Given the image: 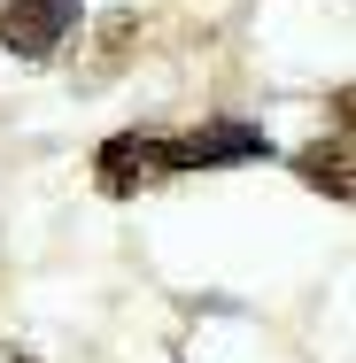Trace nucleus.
Masks as SVG:
<instances>
[{
    "label": "nucleus",
    "mask_w": 356,
    "mask_h": 363,
    "mask_svg": "<svg viewBox=\"0 0 356 363\" xmlns=\"http://www.w3.org/2000/svg\"><path fill=\"white\" fill-rule=\"evenodd\" d=\"M70 23H77V0H8L0 8V47L16 62H55Z\"/></svg>",
    "instance_id": "obj_2"
},
{
    "label": "nucleus",
    "mask_w": 356,
    "mask_h": 363,
    "mask_svg": "<svg viewBox=\"0 0 356 363\" xmlns=\"http://www.w3.org/2000/svg\"><path fill=\"white\" fill-rule=\"evenodd\" d=\"M271 155V140L256 124H202V132H117V140L93 155L101 170V194H140V186H163L178 170H217V162H256Z\"/></svg>",
    "instance_id": "obj_1"
},
{
    "label": "nucleus",
    "mask_w": 356,
    "mask_h": 363,
    "mask_svg": "<svg viewBox=\"0 0 356 363\" xmlns=\"http://www.w3.org/2000/svg\"><path fill=\"white\" fill-rule=\"evenodd\" d=\"M294 170H302V186H318V194H333V201H349V147H302L294 155Z\"/></svg>",
    "instance_id": "obj_3"
}]
</instances>
